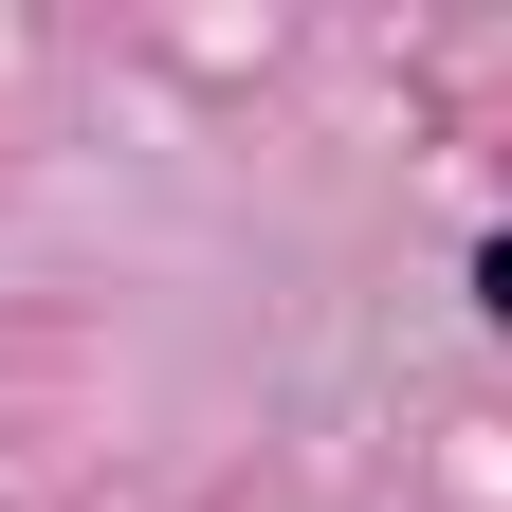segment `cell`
Here are the masks:
<instances>
[{"label": "cell", "mask_w": 512, "mask_h": 512, "mask_svg": "<svg viewBox=\"0 0 512 512\" xmlns=\"http://www.w3.org/2000/svg\"><path fill=\"white\" fill-rule=\"evenodd\" d=\"M494 330H512V238H494Z\"/></svg>", "instance_id": "obj_1"}]
</instances>
